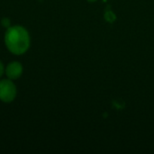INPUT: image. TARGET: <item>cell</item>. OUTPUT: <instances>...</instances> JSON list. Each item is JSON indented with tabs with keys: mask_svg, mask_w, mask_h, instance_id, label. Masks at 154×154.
<instances>
[{
	"mask_svg": "<svg viewBox=\"0 0 154 154\" xmlns=\"http://www.w3.org/2000/svg\"><path fill=\"white\" fill-rule=\"evenodd\" d=\"M16 96V88L14 84L8 79L0 81V100L5 103L12 102Z\"/></svg>",
	"mask_w": 154,
	"mask_h": 154,
	"instance_id": "cell-2",
	"label": "cell"
},
{
	"mask_svg": "<svg viewBox=\"0 0 154 154\" xmlns=\"http://www.w3.org/2000/svg\"><path fill=\"white\" fill-rule=\"evenodd\" d=\"M7 49L15 55L23 54L30 47V36L26 29L15 25L9 27L5 35Z\"/></svg>",
	"mask_w": 154,
	"mask_h": 154,
	"instance_id": "cell-1",
	"label": "cell"
},
{
	"mask_svg": "<svg viewBox=\"0 0 154 154\" xmlns=\"http://www.w3.org/2000/svg\"><path fill=\"white\" fill-rule=\"evenodd\" d=\"M5 73L10 79H16L23 73V67H22L21 63H19L17 61L11 62L6 67Z\"/></svg>",
	"mask_w": 154,
	"mask_h": 154,
	"instance_id": "cell-3",
	"label": "cell"
},
{
	"mask_svg": "<svg viewBox=\"0 0 154 154\" xmlns=\"http://www.w3.org/2000/svg\"><path fill=\"white\" fill-rule=\"evenodd\" d=\"M88 2H89V3H95L97 0H87Z\"/></svg>",
	"mask_w": 154,
	"mask_h": 154,
	"instance_id": "cell-7",
	"label": "cell"
},
{
	"mask_svg": "<svg viewBox=\"0 0 154 154\" xmlns=\"http://www.w3.org/2000/svg\"><path fill=\"white\" fill-rule=\"evenodd\" d=\"M1 23H2L3 26H5V27H8L10 25V20L8 18H4Z\"/></svg>",
	"mask_w": 154,
	"mask_h": 154,
	"instance_id": "cell-5",
	"label": "cell"
},
{
	"mask_svg": "<svg viewBox=\"0 0 154 154\" xmlns=\"http://www.w3.org/2000/svg\"><path fill=\"white\" fill-rule=\"evenodd\" d=\"M3 73H4V65H3V63L0 61V77L3 75Z\"/></svg>",
	"mask_w": 154,
	"mask_h": 154,
	"instance_id": "cell-6",
	"label": "cell"
},
{
	"mask_svg": "<svg viewBox=\"0 0 154 154\" xmlns=\"http://www.w3.org/2000/svg\"><path fill=\"white\" fill-rule=\"evenodd\" d=\"M104 17H105L106 21L108 22V23H113V22H115L116 19V14H115L112 10H107V11H106Z\"/></svg>",
	"mask_w": 154,
	"mask_h": 154,
	"instance_id": "cell-4",
	"label": "cell"
}]
</instances>
